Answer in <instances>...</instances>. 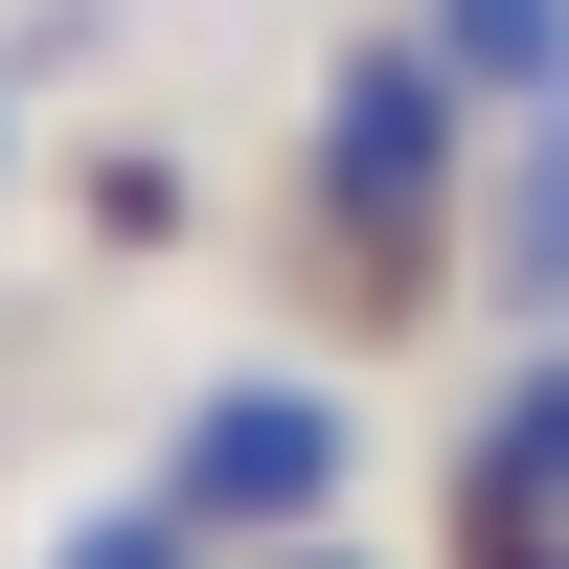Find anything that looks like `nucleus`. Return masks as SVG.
<instances>
[{
  "label": "nucleus",
  "instance_id": "nucleus-1",
  "mask_svg": "<svg viewBox=\"0 0 569 569\" xmlns=\"http://www.w3.org/2000/svg\"><path fill=\"white\" fill-rule=\"evenodd\" d=\"M456 114H479V91H456L433 23H365L342 69H319V251H342L365 297H410L433 228H456V182L501 160V137H456Z\"/></svg>",
  "mask_w": 569,
  "mask_h": 569
},
{
  "label": "nucleus",
  "instance_id": "nucleus-2",
  "mask_svg": "<svg viewBox=\"0 0 569 569\" xmlns=\"http://www.w3.org/2000/svg\"><path fill=\"white\" fill-rule=\"evenodd\" d=\"M342 479H365V456H342V410H319V388H206V410H182V456H160V501H182L206 547H319V501H342Z\"/></svg>",
  "mask_w": 569,
  "mask_h": 569
},
{
  "label": "nucleus",
  "instance_id": "nucleus-3",
  "mask_svg": "<svg viewBox=\"0 0 569 569\" xmlns=\"http://www.w3.org/2000/svg\"><path fill=\"white\" fill-rule=\"evenodd\" d=\"M456 525H479V569H569V342H525V388L479 410V456H456Z\"/></svg>",
  "mask_w": 569,
  "mask_h": 569
},
{
  "label": "nucleus",
  "instance_id": "nucleus-4",
  "mask_svg": "<svg viewBox=\"0 0 569 569\" xmlns=\"http://www.w3.org/2000/svg\"><path fill=\"white\" fill-rule=\"evenodd\" d=\"M479 228H501V319H547V342H569V91H525V137H501Z\"/></svg>",
  "mask_w": 569,
  "mask_h": 569
},
{
  "label": "nucleus",
  "instance_id": "nucleus-5",
  "mask_svg": "<svg viewBox=\"0 0 569 569\" xmlns=\"http://www.w3.org/2000/svg\"><path fill=\"white\" fill-rule=\"evenodd\" d=\"M433 46H456V91H569V0H433Z\"/></svg>",
  "mask_w": 569,
  "mask_h": 569
},
{
  "label": "nucleus",
  "instance_id": "nucleus-6",
  "mask_svg": "<svg viewBox=\"0 0 569 569\" xmlns=\"http://www.w3.org/2000/svg\"><path fill=\"white\" fill-rule=\"evenodd\" d=\"M69 569H206V525H182V501H114V525H91Z\"/></svg>",
  "mask_w": 569,
  "mask_h": 569
},
{
  "label": "nucleus",
  "instance_id": "nucleus-7",
  "mask_svg": "<svg viewBox=\"0 0 569 569\" xmlns=\"http://www.w3.org/2000/svg\"><path fill=\"white\" fill-rule=\"evenodd\" d=\"M273 569H365V547H273Z\"/></svg>",
  "mask_w": 569,
  "mask_h": 569
}]
</instances>
